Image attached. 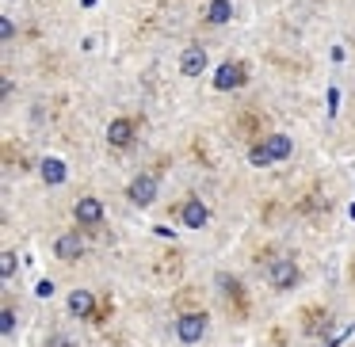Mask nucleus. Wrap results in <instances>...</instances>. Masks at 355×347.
Listing matches in <instances>:
<instances>
[{
  "instance_id": "1",
  "label": "nucleus",
  "mask_w": 355,
  "mask_h": 347,
  "mask_svg": "<svg viewBox=\"0 0 355 347\" xmlns=\"http://www.w3.org/2000/svg\"><path fill=\"white\" fill-rule=\"evenodd\" d=\"M176 336L184 344H199L207 336V313H180L176 317Z\"/></svg>"
},
{
  "instance_id": "2",
  "label": "nucleus",
  "mask_w": 355,
  "mask_h": 347,
  "mask_svg": "<svg viewBox=\"0 0 355 347\" xmlns=\"http://www.w3.org/2000/svg\"><path fill=\"white\" fill-rule=\"evenodd\" d=\"M268 278H271L275 290H291V286L298 283V263H294V260H271Z\"/></svg>"
},
{
  "instance_id": "3",
  "label": "nucleus",
  "mask_w": 355,
  "mask_h": 347,
  "mask_svg": "<svg viewBox=\"0 0 355 347\" xmlns=\"http://www.w3.org/2000/svg\"><path fill=\"white\" fill-rule=\"evenodd\" d=\"M245 84V65L241 62H225L222 69L214 73V92H233V88Z\"/></svg>"
},
{
  "instance_id": "4",
  "label": "nucleus",
  "mask_w": 355,
  "mask_h": 347,
  "mask_svg": "<svg viewBox=\"0 0 355 347\" xmlns=\"http://www.w3.org/2000/svg\"><path fill=\"white\" fill-rule=\"evenodd\" d=\"M126 195H130L134 206H153V202H157V176H149V172H146V176H138Z\"/></svg>"
},
{
  "instance_id": "5",
  "label": "nucleus",
  "mask_w": 355,
  "mask_h": 347,
  "mask_svg": "<svg viewBox=\"0 0 355 347\" xmlns=\"http://www.w3.org/2000/svg\"><path fill=\"white\" fill-rule=\"evenodd\" d=\"M210 222V210L202 199H187L184 206H180V225H187V229H202V225Z\"/></svg>"
},
{
  "instance_id": "6",
  "label": "nucleus",
  "mask_w": 355,
  "mask_h": 347,
  "mask_svg": "<svg viewBox=\"0 0 355 347\" xmlns=\"http://www.w3.org/2000/svg\"><path fill=\"white\" fill-rule=\"evenodd\" d=\"M73 217H77L80 225H100L103 222V202L92 199V195H80L77 206H73Z\"/></svg>"
},
{
  "instance_id": "7",
  "label": "nucleus",
  "mask_w": 355,
  "mask_h": 347,
  "mask_svg": "<svg viewBox=\"0 0 355 347\" xmlns=\"http://www.w3.org/2000/svg\"><path fill=\"white\" fill-rule=\"evenodd\" d=\"M207 65H210V57H207L202 46H187L184 57H180V73H184V77H202Z\"/></svg>"
},
{
  "instance_id": "8",
  "label": "nucleus",
  "mask_w": 355,
  "mask_h": 347,
  "mask_svg": "<svg viewBox=\"0 0 355 347\" xmlns=\"http://www.w3.org/2000/svg\"><path fill=\"white\" fill-rule=\"evenodd\" d=\"M80 252H85L80 233H62V237L54 240V256H58V260H80Z\"/></svg>"
},
{
  "instance_id": "9",
  "label": "nucleus",
  "mask_w": 355,
  "mask_h": 347,
  "mask_svg": "<svg viewBox=\"0 0 355 347\" xmlns=\"http://www.w3.org/2000/svg\"><path fill=\"white\" fill-rule=\"evenodd\" d=\"M39 176L46 179L50 187H62L65 179H69V168H65V161H58V157H46V161L39 164Z\"/></svg>"
},
{
  "instance_id": "10",
  "label": "nucleus",
  "mask_w": 355,
  "mask_h": 347,
  "mask_svg": "<svg viewBox=\"0 0 355 347\" xmlns=\"http://www.w3.org/2000/svg\"><path fill=\"white\" fill-rule=\"evenodd\" d=\"M107 141H111L115 149L134 145V123H130V118H115V123L107 126Z\"/></svg>"
},
{
  "instance_id": "11",
  "label": "nucleus",
  "mask_w": 355,
  "mask_h": 347,
  "mask_svg": "<svg viewBox=\"0 0 355 347\" xmlns=\"http://www.w3.org/2000/svg\"><path fill=\"white\" fill-rule=\"evenodd\" d=\"M263 149L271 153V161H286V157L294 153V141H291V134H268Z\"/></svg>"
},
{
  "instance_id": "12",
  "label": "nucleus",
  "mask_w": 355,
  "mask_h": 347,
  "mask_svg": "<svg viewBox=\"0 0 355 347\" xmlns=\"http://www.w3.org/2000/svg\"><path fill=\"white\" fill-rule=\"evenodd\" d=\"M230 19H233V0H210L207 4V24L222 27V24H230Z\"/></svg>"
},
{
  "instance_id": "13",
  "label": "nucleus",
  "mask_w": 355,
  "mask_h": 347,
  "mask_svg": "<svg viewBox=\"0 0 355 347\" xmlns=\"http://www.w3.org/2000/svg\"><path fill=\"white\" fill-rule=\"evenodd\" d=\"M69 313L73 317H92L96 313V298L88 290H73L69 294Z\"/></svg>"
},
{
  "instance_id": "14",
  "label": "nucleus",
  "mask_w": 355,
  "mask_h": 347,
  "mask_svg": "<svg viewBox=\"0 0 355 347\" xmlns=\"http://www.w3.org/2000/svg\"><path fill=\"white\" fill-rule=\"evenodd\" d=\"M248 164H252V168H268V164H275V161H271V153L263 149V141L248 149Z\"/></svg>"
},
{
  "instance_id": "15",
  "label": "nucleus",
  "mask_w": 355,
  "mask_h": 347,
  "mask_svg": "<svg viewBox=\"0 0 355 347\" xmlns=\"http://www.w3.org/2000/svg\"><path fill=\"white\" fill-rule=\"evenodd\" d=\"M0 275H4V278L16 275V252H12V248H8V252H0Z\"/></svg>"
},
{
  "instance_id": "16",
  "label": "nucleus",
  "mask_w": 355,
  "mask_h": 347,
  "mask_svg": "<svg viewBox=\"0 0 355 347\" xmlns=\"http://www.w3.org/2000/svg\"><path fill=\"white\" fill-rule=\"evenodd\" d=\"M0 332L4 336H16V309H4L0 313Z\"/></svg>"
},
{
  "instance_id": "17",
  "label": "nucleus",
  "mask_w": 355,
  "mask_h": 347,
  "mask_svg": "<svg viewBox=\"0 0 355 347\" xmlns=\"http://www.w3.org/2000/svg\"><path fill=\"white\" fill-rule=\"evenodd\" d=\"M0 39H4V42H12V39H16V24H12L8 16L0 19Z\"/></svg>"
},
{
  "instance_id": "18",
  "label": "nucleus",
  "mask_w": 355,
  "mask_h": 347,
  "mask_svg": "<svg viewBox=\"0 0 355 347\" xmlns=\"http://www.w3.org/2000/svg\"><path fill=\"white\" fill-rule=\"evenodd\" d=\"M35 294H39V298H54V283H50V278H39V283H35Z\"/></svg>"
},
{
  "instance_id": "19",
  "label": "nucleus",
  "mask_w": 355,
  "mask_h": 347,
  "mask_svg": "<svg viewBox=\"0 0 355 347\" xmlns=\"http://www.w3.org/2000/svg\"><path fill=\"white\" fill-rule=\"evenodd\" d=\"M46 347H73V339H65V336H50V339H46Z\"/></svg>"
}]
</instances>
